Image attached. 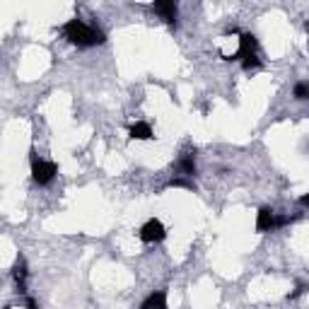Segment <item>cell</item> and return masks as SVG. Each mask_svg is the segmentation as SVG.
Listing matches in <instances>:
<instances>
[{
	"label": "cell",
	"instance_id": "cell-1",
	"mask_svg": "<svg viewBox=\"0 0 309 309\" xmlns=\"http://www.w3.org/2000/svg\"><path fill=\"white\" fill-rule=\"evenodd\" d=\"M61 32L66 36L68 41L77 48H85V46H99L107 41V34L97 29V27H89L85 24L80 17H73V20H68L63 27H61Z\"/></svg>",
	"mask_w": 309,
	"mask_h": 309
},
{
	"label": "cell",
	"instance_id": "cell-2",
	"mask_svg": "<svg viewBox=\"0 0 309 309\" xmlns=\"http://www.w3.org/2000/svg\"><path fill=\"white\" fill-rule=\"evenodd\" d=\"M58 174V167L56 162H46V160H36V152H32V179L39 186L51 184L54 177Z\"/></svg>",
	"mask_w": 309,
	"mask_h": 309
},
{
	"label": "cell",
	"instance_id": "cell-3",
	"mask_svg": "<svg viewBox=\"0 0 309 309\" xmlns=\"http://www.w3.org/2000/svg\"><path fill=\"white\" fill-rule=\"evenodd\" d=\"M167 237V230L165 225L157 220V218H152V220H147L140 227V239H143L145 244H157V242H165Z\"/></svg>",
	"mask_w": 309,
	"mask_h": 309
},
{
	"label": "cell",
	"instance_id": "cell-4",
	"mask_svg": "<svg viewBox=\"0 0 309 309\" xmlns=\"http://www.w3.org/2000/svg\"><path fill=\"white\" fill-rule=\"evenodd\" d=\"M152 10L157 12V15H162V20H165L167 24H174L177 27V3H172V0H160V3H154Z\"/></svg>",
	"mask_w": 309,
	"mask_h": 309
},
{
	"label": "cell",
	"instance_id": "cell-5",
	"mask_svg": "<svg viewBox=\"0 0 309 309\" xmlns=\"http://www.w3.org/2000/svg\"><path fill=\"white\" fill-rule=\"evenodd\" d=\"M271 230H276V213H273V208H261L256 213V232Z\"/></svg>",
	"mask_w": 309,
	"mask_h": 309
},
{
	"label": "cell",
	"instance_id": "cell-6",
	"mask_svg": "<svg viewBox=\"0 0 309 309\" xmlns=\"http://www.w3.org/2000/svg\"><path fill=\"white\" fill-rule=\"evenodd\" d=\"M27 276H29L27 264H24V259L20 256L17 264H15V268H12V278H15V283H17V292H20V295H27Z\"/></svg>",
	"mask_w": 309,
	"mask_h": 309
},
{
	"label": "cell",
	"instance_id": "cell-7",
	"mask_svg": "<svg viewBox=\"0 0 309 309\" xmlns=\"http://www.w3.org/2000/svg\"><path fill=\"white\" fill-rule=\"evenodd\" d=\"M140 309H167V290H154L143 299Z\"/></svg>",
	"mask_w": 309,
	"mask_h": 309
},
{
	"label": "cell",
	"instance_id": "cell-8",
	"mask_svg": "<svg viewBox=\"0 0 309 309\" xmlns=\"http://www.w3.org/2000/svg\"><path fill=\"white\" fill-rule=\"evenodd\" d=\"M128 135H131L133 140H152V138H154L152 128H150V123H145V121L133 123L131 128H128Z\"/></svg>",
	"mask_w": 309,
	"mask_h": 309
},
{
	"label": "cell",
	"instance_id": "cell-9",
	"mask_svg": "<svg viewBox=\"0 0 309 309\" xmlns=\"http://www.w3.org/2000/svg\"><path fill=\"white\" fill-rule=\"evenodd\" d=\"M179 172H181V177H193L196 174V162H193V154H184L181 160H179Z\"/></svg>",
	"mask_w": 309,
	"mask_h": 309
},
{
	"label": "cell",
	"instance_id": "cell-10",
	"mask_svg": "<svg viewBox=\"0 0 309 309\" xmlns=\"http://www.w3.org/2000/svg\"><path fill=\"white\" fill-rule=\"evenodd\" d=\"M261 66V58H259V54H249L242 58V68L244 70H251V68H259Z\"/></svg>",
	"mask_w": 309,
	"mask_h": 309
},
{
	"label": "cell",
	"instance_id": "cell-11",
	"mask_svg": "<svg viewBox=\"0 0 309 309\" xmlns=\"http://www.w3.org/2000/svg\"><path fill=\"white\" fill-rule=\"evenodd\" d=\"M292 94H295V99H299V101H302V99H309V82H304V80H302V82H297Z\"/></svg>",
	"mask_w": 309,
	"mask_h": 309
},
{
	"label": "cell",
	"instance_id": "cell-12",
	"mask_svg": "<svg viewBox=\"0 0 309 309\" xmlns=\"http://www.w3.org/2000/svg\"><path fill=\"white\" fill-rule=\"evenodd\" d=\"M169 186H177V188H196V184H193V181H186V179H181V177H174L172 181H169Z\"/></svg>",
	"mask_w": 309,
	"mask_h": 309
},
{
	"label": "cell",
	"instance_id": "cell-13",
	"mask_svg": "<svg viewBox=\"0 0 309 309\" xmlns=\"http://www.w3.org/2000/svg\"><path fill=\"white\" fill-rule=\"evenodd\" d=\"M304 290H307V287L304 285H299V287H295V292H290V295H287V299H297L299 295H302V292H304Z\"/></svg>",
	"mask_w": 309,
	"mask_h": 309
},
{
	"label": "cell",
	"instance_id": "cell-14",
	"mask_svg": "<svg viewBox=\"0 0 309 309\" xmlns=\"http://www.w3.org/2000/svg\"><path fill=\"white\" fill-rule=\"evenodd\" d=\"M24 304H27V309H39V307H36V302H34L32 297H27V302H24Z\"/></svg>",
	"mask_w": 309,
	"mask_h": 309
},
{
	"label": "cell",
	"instance_id": "cell-15",
	"mask_svg": "<svg viewBox=\"0 0 309 309\" xmlns=\"http://www.w3.org/2000/svg\"><path fill=\"white\" fill-rule=\"evenodd\" d=\"M299 203H302V205H309V193H307V196H302V198H299Z\"/></svg>",
	"mask_w": 309,
	"mask_h": 309
},
{
	"label": "cell",
	"instance_id": "cell-16",
	"mask_svg": "<svg viewBox=\"0 0 309 309\" xmlns=\"http://www.w3.org/2000/svg\"><path fill=\"white\" fill-rule=\"evenodd\" d=\"M304 29H307V34H309V22H307V24H304Z\"/></svg>",
	"mask_w": 309,
	"mask_h": 309
}]
</instances>
